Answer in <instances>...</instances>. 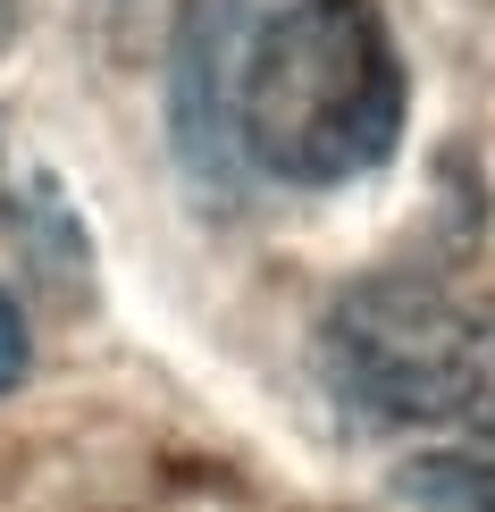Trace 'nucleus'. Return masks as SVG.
Here are the masks:
<instances>
[{
    "mask_svg": "<svg viewBox=\"0 0 495 512\" xmlns=\"http://www.w3.org/2000/svg\"><path fill=\"white\" fill-rule=\"evenodd\" d=\"M403 135V59L370 0H294L244 34L235 152L286 185L370 177Z\"/></svg>",
    "mask_w": 495,
    "mask_h": 512,
    "instance_id": "f257e3e1",
    "label": "nucleus"
},
{
    "mask_svg": "<svg viewBox=\"0 0 495 512\" xmlns=\"http://www.w3.org/2000/svg\"><path fill=\"white\" fill-rule=\"evenodd\" d=\"M328 378L370 420L495 437V294L370 277L328 311Z\"/></svg>",
    "mask_w": 495,
    "mask_h": 512,
    "instance_id": "f03ea898",
    "label": "nucleus"
},
{
    "mask_svg": "<svg viewBox=\"0 0 495 512\" xmlns=\"http://www.w3.org/2000/svg\"><path fill=\"white\" fill-rule=\"evenodd\" d=\"M244 0H193L185 34H177V152L193 168V185L235 194V59H244Z\"/></svg>",
    "mask_w": 495,
    "mask_h": 512,
    "instance_id": "7ed1b4c3",
    "label": "nucleus"
},
{
    "mask_svg": "<svg viewBox=\"0 0 495 512\" xmlns=\"http://www.w3.org/2000/svg\"><path fill=\"white\" fill-rule=\"evenodd\" d=\"M403 512H495V437H470L454 454H420L395 479Z\"/></svg>",
    "mask_w": 495,
    "mask_h": 512,
    "instance_id": "20e7f679",
    "label": "nucleus"
},
{
    "mask_svg": "<svg viewBox=\"0 0 495 512\" xmlns=\"http://www.w3.org/2000/svg\"><path fill=\"white\" fill-rule=\"evenodd\" d=\"M26 361H34V336H26V319H17V303L0 294V395L26 378Z\"/></svg>",
    "mask_w": 495,
    "mask_h": 512,
    "instance_id": "39448f33",
    "label": "nucleus"
}]
</instances>
